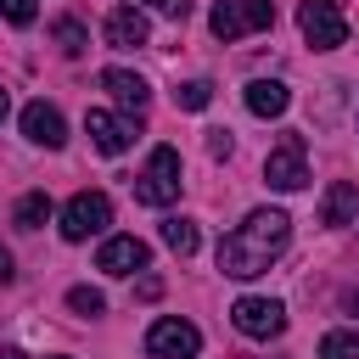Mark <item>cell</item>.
I'll use <instances>...</instances> for the list:
<instances>
[{"instance_id":"ac0fdd59","label":"cell","mask_w":359,"mask_h":359,"mask_svg":"<svg viewBox=\"0 0 359 359\" xmlns=\"http://www.w3.org/2000/svg\"><path fill=\"white\" fill-rule=\"evenodd\" d=\"M163 241H168V247H174L180 258H191L202 236H196V224H191V219H163Z\"/></svg>"},{"instance_id":"8992f818","label":"cell","mask_w":359,"mask_h":359,"mask_svg":"<svg viewBox=\"0 0 359 359\" xmlns=\"http://www.w3.org/2000/svg\"><path fill=\"white\" fill-rule=\"evenodd\" d=\"M107 224H112L107 191H79V196L62 208V236H67V241H90V236H101Z\"/></svg>"},{"instance_id":"44dd1931","label":"cell","mask_w":359,"mask_h":359,"mask_svg":"<svg viewBox=\"0 0 359 359\" xmlns=\"http://www.w3.org/2000/svg\"><path fill=\"white\" fill-rule=\"evenodd\" d=\"M67 309L90 320V314H101V309H107V297H101L95 286H73V292H67Z\"/></svg>"},{"instance_id":"603a6c76","label":"cell","mask_w":359,"mask_h":359,"mask_svg":"<svg viewBox=\"0 0 359 359\" xmlns=\"http://www.w3.org/2000/svg\"><path fill=\"white\" fill-rule=\"evenodd\" d=\"M146 6H157V11H163V17H174V22L191 11V0H146Z\"/></svg>"},{"instance_id":"52a82bcc","label":"cell","mask_w":359,"mask_h":359,"mask_svg":"<svg viewBox=\"0 0 359 359\" xmlns=\"http://www.w3.org/2000/svg\"><path fill=\"white\" fill-rule=\"evenodd\" d=\"M264 180H269L275 191H303V185H309V146H303V135H286V140L264 157Z\"/></svg>"},{"instance_id":"6da1fadb","label":"cell","mask_w":359,"mask_h":359,"mask_svg":"<svg viewBox=\"0 0 359 359\" xmlns=\"http://www.w3.org/2000/svg\"><path fill=\"white\" fill-rule=\"evenodd\" d=\"M286 247H292V219H286L280 208H252V213L219 241V269H224L230 280H252V275H264Z\"/></svg>"},{"instance_id":"484cf974","label":"cell","mask_w":359,"mask_h":359,"mask_svg":"<svg viewBox=\"0 0 359 359\" xmlns=\"http://www.w3.org/2000/svg\"><path fill=\"white\" fill-rule=\"evenodd\" d=\"M0 359H28V353L22 348H0Z\"/></svg>"},{"instance_id":"ba28073f","label":"cell","mask_w":359,"mask_h":359,"mask_svg":"<svg viewBox=\"0 0 359 359\" xmlns=\"http://www.w3.org/2000/svg\"><path fill=\"white\" fill-rule=\"evenodd\" d=\"M230 320H236V331H241V337L269 342V337H280V331H286V303H280V297H236Z\"/></svg>"},{"instance_id":"2e32d148","label":"cell","mask_w":359,"mask_h":359,"mask_svg":"<svg viewBox=\"0 0 359 359\" xmlns=\"http://www.w3.org/2000/svg\"><path fill=\"white\" fill-rule=\"evenodd\" d=\"M50 39L62 45V56H84V45H90V34H84L79 17H56V22H50Z\"/></svg>"},{"instance_id":"5bb4252c","label":"cell","mask_w":359,"mask_h":359,"mask_svg":"<svg viewBox=\"0 0 359 359\" xmlns=\"http://www.w3.org/2000/svg\"><path fill=\"white\" fill-rule=\"evenodd\" d=\"M286 107H292V90L280 79H252L247 84V112L252 118H280Z\"/></svg>"},{"instance_id":"cb8c5ba5","label":"cell","mask_w":359,"mask_h":359,"mask_svg":"<svg viewBox=\"0 0 359 359\" xmlns=\"http://www.w3.org/2000/svg\"><path fill=\"white\" fill-rule=\"evenodd\" d=\"M208 151H213V157H230V129H213V135H208Z\"/></svg>"},{"instance_id":"4fadbf2b","label":"cell","mask_w":359,"mask_h":359,"mask_svg":"<svg viewBox=\"0 0 359 359\" xmlns=\"http://www.w3.org/2000/svg\"><path fill=\"white\" fill-rule=\"evenodd\" d=\"M22 135H28L34 146L56 151V146L67 140V123H62V112H56L50 101H28V107H22Z\"/></svg>"},{"instance_id":"7c38bea8","label":"cell","mask_w":359,"mask_h":359,"mask_svg":"<svg viewBox=\"0 0 359 359\" xmlns=\"http://www.w3.org/2000/svg\"><path fill=\"white\" fill-rule=\"evenodd\" d=\"M101 90L118 101V112H129V118H140L146 112V101H151V84L140 79V73H129V67H107L101 73Z\"/></svg>"},{"instance_id":"d4e9b609","label":"cell","mask_w":359,"mask_h":359,"mask_svg":"<svg viewBox=\"0 0 359 359\" xmlns=\"http://www.w3.org/2000/svg\"><path fill=\"white\" fill-rule=\"evenodd\" d=\"M11 275H17V269H11V252L0 247V286H11Z\"/></svg>"},{"instance_id":"ffe728a7","label":"cell","mask_w":359,"mask_h":359,"mask_svg":"<svg viewBox=\"0 0 359 359\" xmlns=\"http://www.w3.org/2000/svg\"><path fill=\"white\" fill-rule=\"evenodd\" d=\"M174 101H180L185 112H202V107L213 101V84H208V79H191V84H180V90H174Z\"/></svg>"},{"instance_id":"5b68a950","label":"cell","mask_w":359,"mask_h":359,"mask_svg":"<svg viewBox=\"0 0 359 359\" xmlns=\"http://www.w3.org/2000/svg\"><path fill=\"white\" fill-rule=\"evenodd\" d=\"M146 353L151 359H196L202 353V331L191 320H180V314H163L146 331Z\"/></svg>"},{"instance_id":"d6986e66","label":"cell","mask_w":359,"mask_h":359,"mask_svg":"<svg viewBox=\"0 0 359 359\" xmlns=\"http://www.w3.org/2000/svg\"><path fill=\"white\" fill-rule=\"evenodd\" d=\"M320 359H359V331H325Z\"/></svg>"},{"instance_id":"9c48e42d","label":"cell","mask_w":359,"mask_h":359,"mask_svg":"<svg viewBox=\"0 0 359 359\" xmlns=\"http://www.w3.org/2000/svg\"><path fill=\"white\" fill-rule=\"evenodd\" d=\"M84 129H90L95 151H107V157H123V151L135 146V129H140V118H129V112H107V107H90V112H84Z\"/></svg>"},{"instance_id":"7a4b0ae2","label":"cell","mask_w":359,"mask_h":359,"mask_svg":"<svg viewBox=\"0 0 359 359\" xmlns=\"http://www.w3.org/2000/svg\"><path fill=\"white\" fill-rule=\"evenodd\" d=\"M180 151L174 146H157L151 157H146V168L135 174V202H146V208H168L174 196H180Z\"/></svg>"},{"instance_id":"277c9868","label":"cell","mask_w":359,"mask_h":359,"mask_svg":"<svg viewBox=\"0 0 359 359\" xmlns=\"http://www.w3.org/2000/svg\"><path fill=\"white\" fill-rule=\"evenodd\" d=\"M297 28L314 50H337L348 45V17H342V0H303L297 6Z\"/></svg>"},{"instance_id":"3957f363","label":"cell","mask_w":359,"mask_h":359,"mask_svg":"<svg viewBox=\"0 0 359 359\" xmlns=\"http://www.w3.org/2000/svg\"><path fill=\"white\" fill-rule=\"evenodd\" d=\"M213 34L219 39H247V34H264L275 28V6L269 0H213Z\"/></svg>"},{"instance_id":"e0dca14e","label":"cell","mask_w":359,"mask_h":359,"mask_svg":"<svg viewBox=\"0 0 359 359\" xmlns=\"http://www.w3.org/2000/svg\"><path fill=\"white\" fill-rule=\"evenodd\" d=\"M45 219H50V196H45V191H28V196L17 202V213H11L17 230H39Z\"/></svg>"},{"instance_id":"4316f807","label":"cell","mask_w":359,"mask_h":359,"mask_svg":"<svg viewBox=\"0 0 359 359\" xmlns=\"http://www.w3.org/2000/svg\"><path fill=\"white\" fill-rule=\"evenodd\" d=\"M6 107H11V101H6V90H0V118H6Z\"/></svg>"},{"instance_id":"7402d4cb","label":"cell","mask_w":359,"mask_h":359,"mask_svg":"<svg viewBox=\"0 0 359 359\" xmlns=\"http://www.w3.org/2000/svg\"><path fill=\"white\" fill-rule=\"evenodd\" d=\"M0 17L17 22V28H28V22L39 17V0H0Z\"/></svg>"},{"instance_id":"9a60e30c","label":"cell","mask_w":359,"mask_h":359,"mask_svg":"<svg viewBox=\"0 0 359 359\" xmlns=\"http://www.w3.org/2000/svg\"><path fill=\"white\" fill-rule=\"evenodd\" d=\"M353 208H359V191H353L348 180H337V185L325 191V202H320V224H348Z\"/></svg>"},{"instance_id":"8fae6325","label":"cell","mask_w":359,"mask_h":359,"mask_svg":"<svg viewBox=\"0 0 359 359\" xmlns=\"http://www.w3.org/2000/svg\"><path fill=\"white\" fill-rule=\"evenodd\" d=\"M101 34H107V45H112V50H140V45L151 39V22H146V11H140V6H112Z\"/></svg>"},{"instance_id":"30bf717a","label":"cell","mask_w":359,"mask_h":359,"mask_svg":"<svg viewBox=\"0 0 359 359\" xmlns=\"http://www.w3.org/2000/svg\"><path fill=\"white\" fill-rule=\"evenodd\" d=\"M146 264H151V247L140 236H107L101 252H95V269H107V275H135Z\"/></svg>"}]
</instances>
